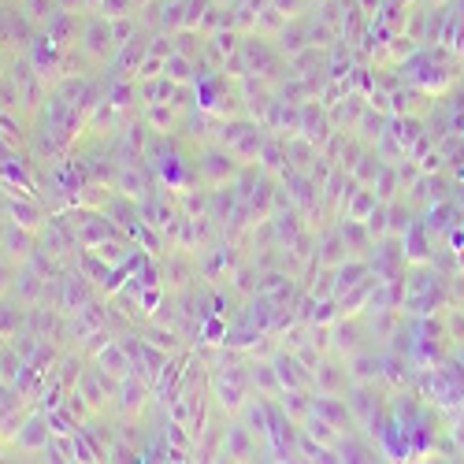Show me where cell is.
Segmentation results:
<instances>
[{"instance_id": "obj_3", "label": "cell", "mask_w": 464, "mask_h": 464, "mask_svg": "<svg viewBox=\"0 0 464 464\" xmlns=\"http://www.w3.org/2000/svg\"><path fill=\"white\" fill-rule=\"evenodd\" d=\"M131 34V23H115V30H112V38H126Z\"/></svg>"}, {"instance_id": "obj_1", "label": "cell", "mask_w": 464, "mask_h": 464, "mask_svg": "<svg viewBox=\"0 0 464 464\" xmlns=\"http://www.w3.org/2000/svg\"><path fill=\"white\" fill-rule=\"evenodd\" d=\"M368 226L375 234H383L386 231V208H372V215H368Z\"/></svg>"}, {"instance_id": "obj_2", "label": "cell", "mask_w": 464, "mask_h": 464, "mask_svg": "<svg viewBox=\"0 0 464 464\" xmlns=\"http://www.w3.org/2000/svg\"><path fill=\"white\" fill-rule=\"evenodd\" d=\"M126 4H131V0H104L108 15H123V12H126Z\"/></svg>"}]
</instances>
